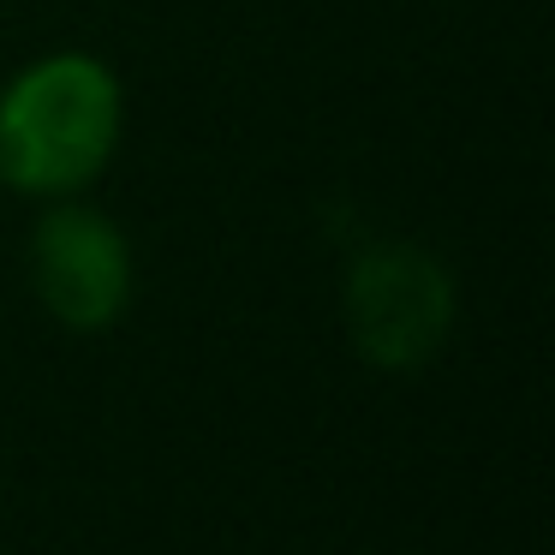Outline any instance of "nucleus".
I'll use <instances>...</instances> for the list:
<instances>
[{
  "label": "nucleus",
  "instance_id": "obj_1",
  "mask_svg": "<svg viewBox=\"0 0 555 555\" xmlns=\"http://www.w3.org/2000/svg\"><path fill=\"white\" fill-rule=\"evenodd\" d=\"M126 132V90L108 61L61 49L0 90V185L25 197H85Z\"/></svg>",
  "mask_w": 555,
  "mask_h": 555
},
{
  "label": "nucleus",
  "instance_id": "obj_2",
  "mask_svg": "<svg viewBox=\"0 0 555 555\" xmlns=\"http://www.w3.org/2000/svg\"><path fill=\"white\" fill-rule=\"evenodd\" d=\"M347 335L376 371H418L454 328L460 293L424 245H371L347 269Z\"/></svg>",
  "mask_w": 555,
  "mask_h": 555
},
{
  "label": "nucleus",
  "instance_id": "obj_3",
  "mask_svg": "<svg viewBox=\"0 0 555 555\" xmlns=\"http://www.w3.org/2000/svg\"><path fill=\"white\" fill-rule=\"evenodd\" d=\"M30 287L61 328H114L132 305V240L108 209L54 197L30 228Z\"/></svg>",
  "mask_w": 555,
  "mask_h": 555
}]
</instances>
